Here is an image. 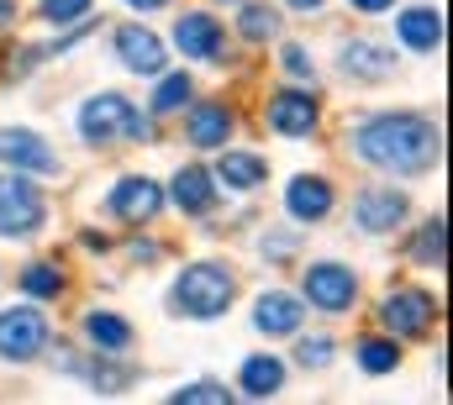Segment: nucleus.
<instances>
[{"label": "nucleus", "mask_w": 453, "mask_h": 405, "mask_svg": "<svg viewBox=\"0 0 453 405\" xmlns=\"http://www.w3.org/2000/svg\"><path fill=\"white\" fill-rule=\"evenodd\" d=\"M353 153L369 169H385V174H422V169L438 164L443 132L417 111H385V116H369L353 132Z\"/></svg>", "instance_id": "1"}, {"label": "nucleus", "mask_w": 453, "mask_h": 405, "mask_svg": "<svg viewBox=\"0 0 453 405\" xmlns=\"http://www.w3.org/2000/svg\"><path fill=\"white\" fill-rule=\"evenodd\" d=\"M232 301H237V285H232V269H222V264H190V269H180V279L169 290V310L190 316V321H211Z\"/></svg>", "instance_id": "2"}, {"label": "nucleus", "mask_w": 453, "mask_h": 405, "mask_svg": "<svg viewBox=\"0 0 453 405\" xmlns=\"http://www.w3.org/2000/svg\"><path fill=\"white\" fill-rule=\"evenodd\" d=\"M48 221V201L27 174H0V237H32Z\"/></svg>", "instance_id": "3"}, {"label": "nucleus", "mask_w": 453, "mask_h": 405, "mask_svg": "<svg viewBox=\"0 0 453 405\" xmlns=\"http://www.w3.org/2000/svg\"><path fill=\"white\" fill-rule=\"evenodd\" d=\"M380 321H385L390 337H427L433 321H438V301H433L427 290H417V285L390 290L385 305H380Z\"/></svg>", "instance_id": "4"}, {"label": "nucleus", "mask_w": 453, "mask_h": 405, "mask_svg": "<svg viewBox=\"0 0 453 405\" xmlns=\"http://www.w3.org/2000/svg\"><path fill=\"white\" fill-rule=\"evenodd\" d=\"M48 348V316L32 310V305H11L0 310V358L11 363H27Z\"/></svg>", "instance_id": "5"}, {"label": "nucleus", "mask_w": 453, "mask_h": 405, "mask_svg": "<svg viewBox=\"0 0 453 405\" xmlns=\"http://www.w3.org/2000/svg\"><path fill=\"white\" fill-rule=\"evenodd\" d=\"M132 111H137V105L127 101V96H116V90L90 96V101L80 105V137H85L90 148H106V142H116V137H127Z\"/></svg>", "instance_id": "6"}, {"label": "nucleus", "mask_w": 453, "mask_h": 405, "mask_svg": "<svg viewBox=\"0 0 453 405\" xmlns=\"http://www.w3.org/2000/svg\"><path fill=\"white\" fill-rule=\"evenodd\" d=\"M301 290H306V301L317 305V310H348V305L358 301V274L342 269V264H311L306 279H301Z\"/></svg>", "instance_id": "7"}, {"label": "nucleus", "mask_w": 453, "mask_h": 405, "mask_svg": "<svg viewBox=\"0 0 453 405\" xmlns=\"http://www.w3.org/2000/svg\"><path fill=\"white\" fill-rule=\"evenodd\" d=\"M106 210H111L116 221L142 226V221H153V216L164 210V190H158L153 180H142V174H127V180H116V185H111Z\"/></svg>", "instance_id": "8"}, {"label": "nucleus", "mask_w": 453, "mask_h": 405, "mask_svg": "<svg viewBox=\"0 0 453 405\" xmlns=\"http://www.w3.org/2000/svg\"><path fill=\"white\" fill-rule=\"evenodd\" d=\"M0 158L16 174H58V153L37 132H27V126H5L0 132Z\"/></svg>", "instance_id": "9"}, {"label": "nucleus", "mask_w": 453, "mask_h": 405, "mask_svg": "<svg viewBox=\"0 0 453 405\" xmlns=\"http://www.w3.org/2000/svg\"><path fill=\"white\" fill-rule=\"evenodd\" d=\"M174 48L185 58H222L226 53V37H222V21L211 11H185L180 27H174Z\"/></svg>", "instance_id": "10"}, {"label": "nucleus", "mask_w": 453, "mask_h": 405, "mask_svg": "<svg viewBox=\"0 0 453 405\" xmlns=\"http://www.w3.org/2000/svg\"><path fill=\"white\" fill-rule=\"evenodd\" d=\"M116 58L132 69V74H164V42H158V32H148V27H121L116 32Z\"/></svg>", "instance_id": "11"}, {"label": "nucleus", "mask_w": 453, "mask_h": 405, "mask_svg": "<svg viewBox=\"0 0 453 405\" xmlns=\"http://www.w3.org/2000/svg\"><path fill=\"white\" fill-rule=\"evenodd\" d=\"M269 126L280 137H311L317 132V101L306 90H280L269 96Z\"/></svg>", "instance_id": "12"}, {"label": "nucleus", "mask_w": 453, "mask_h": 405, "mask_svg": "<svg viewBox=\"0 0 453 405\" xmlns=\"http://www.w3.org/2000/svg\"><path fill=\"white\" fill-rule=\"evenodd\" d=\"M333 185L322 180V174H301V180H290V190H285V210L296 216V221H327L333 216Z\"/></svg>", "instance_id": "13"}, {"label": "nucleus", "mask_w": 453, "mask_h": 405, "mask_svg": "<svg viewBox=\"0 0 453 405\" xmlns=\"http://www.w3.org/2000/svg\"><path fill=\"white\" fill-rule=\"evenodd\" d=\"M338 64H342V74H353V80H364V85L395 74V53L380 48V42H369V37H353V42L338 53Z\"/></svg>", "instance_id": "14"}, {"label": "nucleus", "mask_w": 453, "mask_h": 405, "mask_svg": "<svg viewBox=\"0 0 453 405\" xmlns=\"http://www.w3.org/2000/svg\"><path fill=\"white\" fill-rule=\"evenodd\" d=\"M406 195L401 190H364L358 201H353V221L364 226V232H390V226H401L406 221Z\"/></svg>", "instance_id": "15"}, {"label": "nucleus", "mask_w": 453, "mask_h": 405, "mask_svg": "<svg viewBox=\"0 0 453 405\" xmlns=\"http://www.w3.org/2000/svg\"><path fill=\"white\" fill-rule=\"evenodd\" d=\"M169 195H174V205H180L185 216H206V210L217 205V180H211V169L185 164V169L169 180Z\"/></svg>", "instance_id": "16"}, {"label": "nucleus", "mask_w": 453, "mask_h": 405, "mask_svg": "<svg viewBox=\"0 0 453 405\" xmlns=\"http://www.w3.org/2000/svg\"><path fill=\"white\" fill-rule=\"evenodd\" d=\"M301 321H306V310H301L296 295L269 290V295H258V301H253V326H258V332H269V337H296V332H301Z\"/></svg>", "instance_id": "17"}, {"label": "nucleus", "mask_w": 453, "mask_h": 405, "mask_svg": "<svg viewBox=\"0 0 453 405\" xmlns=\"http://www.w3.org/2000/svg\"><path fill=\"white\" fill-rule=\"evenodd\" d=\"M185 137L196 148H222L226 137H232V111L226 105H196L185 116Z\"/></svg>", "instance_id": "18"}, {"label": "nucleus", "mask_w": 453, "mask_h": 405, "mask_svg": "<svg viewBox=\"0 0 453 405\" xmlns=\"http://www.w3.org/2000/svg\"><path fill=\"white\" fill-rule=\"evenodd\" d=\"M401 42L406 48H417V53H433L438 42H443V16L433 11V5H417V11H401Z\"/></svg>", "instance_id": "19"}, {"label": "nucleus", "mask_w": 453, "mask_h": 405, "mask_svg": "<svg viewBox=\"0 0 453 405\" xmlns=\"http://www.w3.org/2000/svg\"><path fill=\"white\" fill-rule=\"evenodd\" d=\"M217 180H222L226 190H258L269 180V164L258 153H222L217 158Z\"/></svg>", "instance_id": "20"}, {"label": "nucleus", "mask_w": 453, "mask_h": 405, "mask_svg": "<svg viewBox=\"0 0 453 405\" xmlns=\"http://www.w3.org/2000/svg\"><path fill=\"white\" fill-rule=\"evenodd\" d=\"M85 337H90V348H101V353H127V348H132V326H127L116 310H90V316H85Z\"/></svg>", "instance_id": "21"}, {"label": "nucleus", "mask_w": 453, "mask_h": 405, "mask_svg": "<svg viewBox=\"0 0 453 405\" xmlns=\"http://www.w3.org/2000/svg\"><path fill=\"white\" fill-rule=\"evenodd\" d=\"M280 385H285V363L280 358H248L242 363V395L264 401V395H280Z\"/></svg>", "instance_id": "22"}, {"label": "nucleus", "mask_w": 453, "mask_h": 405, "mask_svg": "<svg viewBox=\"0 0 453 405\" xmlns=\"http://www.w3.org/2000/svg\"><path fill=\"white\" fill-rule=\"evenodd\" d=\"M16 285H21V290H27L32 301H58L69 279H64V269H58V264H27Z\"/></svg>", "instance_id": "23"}, {"label": "nucleus", "mask_w": 453, "mask_h": 405, "mask_svg": "<svg viewBox=\"0 0 453 405\" xmlns=\"http://www.w3.org/2000/svg\"><path fill=\"white\" fill-rule=\"evenodd\" d=\"M395 363H401V348L390 342V332H385V337H364V342H358V369H364V374H390Z\"/></svg>", "instance_id": "24"}, {"label": "nucleus", "mask_w": 453, "mask_h": 405, "mask_svg": "<svg viewBox=\"0 0 453 405\" xmlns=\"http://www.w3.org/2000/svg\"><path fill=\"white\" fill-rule=\"evenodd\" d=\"M237 32H242L248 42H269V37L280 32V11H274V5H242Z\"/></svg>", "instance_id": "25"}, {"label": "nucleus", "mask_w": 453, "mask_h": 405, "mask_svg": "<svg viewBox=\"0 0 453 405\" xmlns=\"http://www.w3.org/2000/svg\"><path fill=\"white\" fill-rule=\"evenodd\" d=\"M411 258H417V264H433V269L443 264V216H433V221L417 232V248H411Z\"/></svg>", "instance_id": "26"}, {"label": "nucleus", "mask_w": 453, "mask_h": 405, "mask_svg": "<svg viewBox=\"0 0 453 405\" xmlns=\"http://www.w3.org/2000/svg\"><path fill=\"white\" fill-rule=\"evenodd\" d=\"M190 96H196L190 74H169V80L158 85V96H153V111H180V105H190Z\"/></svg>", "instance_id": "27"}, {"label": "nucleus", "mask_w": 453, "mask_h": 405, "mask_svg": "<svg viewBox=\"0 0 453 405\" xmlns=\"http://www.w3.org/2000/svg\"><path fill=\"white\" fill-rule=\"evenodd\" d=\"M333 353H338L333 337H301V342H296V363H301V369H327Z\"/></svg>", "instance_id": "28"}, {"label": "nucleus", "mask_w": 453, "mask_h": 405, "mask_svg": "<svg viewBox=\"0 0 453 405\" xmlns=\"http://www.w3.org/2000/svg\"><path fill=\"white\" fill-rule=\"evenodd\" d=\"M174 401H211V405H226L232 401V390L226 385H217V379H201V385H185V390H174Z\"/></svg>", "instance_id": "29"}, {"label": "nucleus", "mask_w": 453, "mask_h": 405, "mask_svg": "<svg viewBox=\"0 0 453 405\" xmlns=\"http://www.w3.org/2000/svg\"><path fill=\"white\" fill-rule=\"evenodd\" d=\"M127 379H132V374H127L121 363H90V385H96V390H121Z\"/></svg>", "instance_id": "30"}, {"label": "nucleus", "mask_w": 453, "mask_h": 405, "mask_svg": "<svg viewBox=\"0 0 453 405\" xmlns=\"http://www.w3.org/2000/svg\"><path fill=\"white\" fill-rule=\"evenodd\" d=\"M280 58H285V74H290L296 85H311V53H306V48H285Z\"/></svg>", "instance_id": "31"}, {"label": "nucleus", "mask_w": 453, "mask_h": 405, "mask_svg": "<svg viewBox=\"0 0 453 405\" xmlns=\"http://www.w3.org/2000/svg\"><path fill=\"white\" fill-rule=\"evenodd\" d=\"M90 11V0H42V16L48 21H80Z\"/></svg>", "instance_id": "32"}, {"label": "nucleus", "mask_w": 453, "mask_h": 405, "mask_svg": "<svg viewBox=\"0 0 453 405\" xmlns=\"http://www.w3.org/2000/svg\"><path fill=\"white\" fill-rule=\"evenodd\" d=\"M132 264H158V242H132Z\"/></svg>", "instance_id": "33"}, {"label": "nucleus", "mask_w": 453, "mask_h": 405, "mask_svg": "<svg viewBox=\"0 0 453 405\" xmlns=\"http://www.w3.org/2000/svg\"><path fill=\"white\" fill-rule=\"evenodd\" d=\"M269 258H290V237H285V232L269 237Z\"/></svg>", "instance_id": "34"}, {"label": "nucleus", "mask_w": 453, "mask_h": 405, "mask_svg": "<svg viewBox=\"0 0 453 405\" xmlns=\"http://www.w3.org/2000/svg\"><path fill=\"white\" fill-rule=\"evenodd\" d=\"M80 242H85V248H90V253H106V248H111V242H106V237H101V232H85V237H80Z\"/></svg>", "instance_id": "35"}, {"label": "nucleus", "mask_w": 453, "mask_h": 405, "mask_svg": "<svg viewBox=\"0 0 453 405\" xmlns=\"http://www.w3.org/2000/svg\"><path fill=\"white\" fill-rule=\"evenodd\" d=\"M353 5H358V11H369V16H374V11H390V5H395V0H353Z\"/></svg>", "instance_id": "36"}, {"label": "nucleus", "mask_w": 453, "mask_h": 405, "mask_svg": "<svg viewBox=\"0 0 453 405\" xmlns=\"http://www.w3.org/2000/svg\"><path fill=\"white\" fill-rule=\"evenodd\" d=\"M16 21V0H0V27H11Z\"/></svg>", "instance_id": "37"}, {"label": "nucleus", "mask_w": 453, "mask_h": 405, "mask_svg": "<svg viewBox=\"0 0 453 405\" xmlns=\"http://www.w3.org/2000/svg\"><path fill=\"white\" fill-rule=\"evenodd\" d=\"M127 5H132V11H164L169 0H127Z\"/></svg>", "instance_id": "38"}, {"label": "nucleus", "mask_w": 453, "mask_h": 405, "mask_svg": "<svg viewBox=\"0 0 453 405\" xmlns=\"http://www.w3.org/2000/svg\"><path fill=\"white\" fill-rule=\"evenodd\" d=\"M285 5H290V11H322L327 0H285Z\"/></svg>", "instance_id": "39"}]
</instances>
